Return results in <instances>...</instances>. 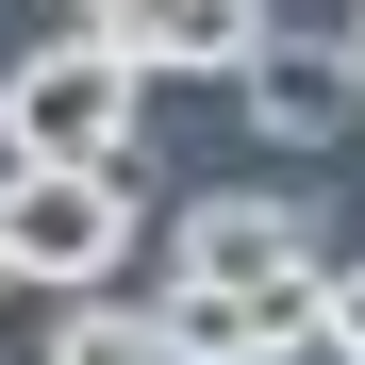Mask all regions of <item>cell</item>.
Listing matches in <instances>:
<instances>
[{
	"mask_svg": "<svg viewBox=\"0 0 365 365\" xmlns=\"http://www.w3.org/2000/svg\"><path fill=\"white\" fill-rule=\"evenodd\" d=\"M133 116H150V67H133L116 34H83V17L0 67V150H17V166H116Z\"/></svg>",
	"mask_w": 365,
	"mask_h": 365,
	"instance_id": "2",
	"label": "cell"
},
{
	"mask_svg": "<svg viewBox=\"0 0 365 365\" xmlns=\"http://www.w3.org/2000/svg\"><path fill=\"white\" fill-rule=\"evenodd\" d=\"M83 34H116L150 83H166V67H216V83H232V50L266 34V0H83Z\"/></svg>",
	"mask_w": 365,
	"mask_h": 365,
	"instance_id": "6",
	"label": "cell"
},
{
	"mask_svg": "<svg viewBox=\"0 0 365 365\" xmlns=\"http://www.w3.org/2000/svg\"><path fill=\"white\" fill-rule=\"evenodd\" d=\"M50 365H166V332H150V299L67 282V316H50Z\"/></svg>",
	"mask_w": 365,
	"mask_h": 365,
	"instance_id": "7",
	"label": "cell"
},
{
	"mask_svg": "<svg viewBox=\"0 0 365 365\" xmlns=\"http://www.w3.org/2000/svg\"><path fill=\"white\" fill-rule=\"evenodd\" d=\"M166 266H200V282H282V266H332V250H316V216H299L282 182H250V200H200V216H182Z\"/></svg>",
	"mask_w": 365,
	"mask_h": 365,
	"instance_id": "5",
	"label": "cell"
},
{
	"mask_svg": "<svg viewBox=\"0 0 365 365\" xmlns=\"http://www.w3.org/2000/svg\"><path fill=\"white\" fill-rule=\"evenodd\" d=\"M133 232H150L133 150H116V166H17V150H0V282H17V299L116 282V266H133Z\"/></svg>",
	"mask_w": 365,
	"mask_h": 365,
	"instance_id": "1",
	"label": "cell"
},
{
	"mask_svg": "<svg viewBox=\"0 0 365 365\" xmlns=\"http://www.w3.org/2000/svg\"><path fill=\"white\" fill-rule=\"evenodd\" d=\"M232 83H250V133H282V150H332L349 116H365L349 34H250V50H232Z\"/></svg>",
	"mask_w": 365,
	"mask_h": 365,
	"instance_id": "4",
	"label": "cell"
},
{
	"mask_svg": "<svg viewBox=\"0 0 365 365\" xmlns=\"http://www.w3.org/2000/svg\"><path fill=\"white\" fill-rule=\"evenodd\" d=\"M316 349L365 365V266H316Z\"/></svg>",
	"mask_w": 365,
	"mask_h": 365,
	"instance_id": "8",
	"label": "cell"
},
{
	"mask_svg": "<svg viewBox=\"0 0 365 365\" xmlns=\"http://www.w3.org/2000/svg\"><path fill=\"white\" fill-rule=\"evenodd\" d=\"M349 83H365V17H349Z\"/></svg>",
	"mask_w": 365,
	"mask_h": 365,
	"instance_id": "9",
	"label": "cell"
},
{
	"mask_svg": "<svg viewBox=\"0 0 365 365\" xmlns=\"http://www.w3.org/2000/svg\"><path fill=\"white\" fill-rule=\"evenodd\" d=\"M150 332H166V365H299V349H316V266H282V282L166 266L150 282Z\"/></svg>",
	"mask_w": 365,
	"mask_h": 365,
	"instance_id": "3",
	"label": "cell"
}]
</instances>
